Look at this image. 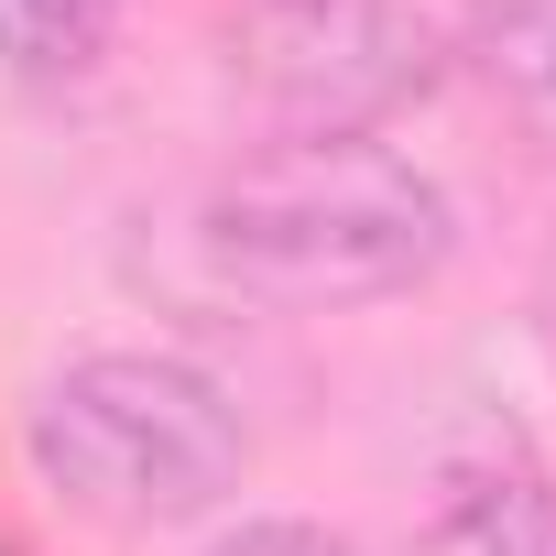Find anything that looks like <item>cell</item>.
I'll return each mask as SVG.
<instances>
[{
  "label": "cell",
  "instance_id": "cell-1",
  "mask_svg": "<svg viewBox=\"0 0 556 556\" xmlns=\"http://www.w3.org/2000/svg\"><path fill=\"white\" fill-rule=\"evenodd\" d=\"M197 251L251 306H295V317L382 306V295H415L458 251V197L426 164L382 153L371 131H350V142L295 131L273 153H240L207 186Z\"/></svg>",
  "mask_w": 556,
  "mask_h": 556
},
{
  "label": "cell",
  "instance_id": "cell-2",
  "mask_svg": "<svg viewBox=\"0 0 556 556\" xmlns=\"http://www.w3.org/2000/svg\"><path fill=\"white\" fill-rule=\"evenodd\" d=\"M23 447L45 469V491L88 523H197L240 491L251 469V426L240 404L197 371V361H164V350H88L66 361L34 415H23Z\"/></svg>",
  "mask_w": 556,
  "mask_h": 556
},
{
  "label": "cell",
  "instance_id": "cell-3",
  "mask_svg": "<svg viewBox=\"0 0 556 556\" xmlns=\"http://www.w3.org/2000/svg\"><path fill=\"white\" fill-rule=\"evenodd\" d=\"M251 77L295 131H371L404 88H426V34L393 0H262L251 23Z\"/></svg>",
  "mask_w": 556,
  "mask_h": 556
},
{
  "label": "cell",
  "instance_id": "cell-4",
  "mask_svg": "<svg viewBox=\"0 0 556 556\" xmlns=\"http://www.w3.org/2000/svg\"><path fill=\"white\" fill-rule=\"evenodd\" d=\"M426 556H556V502L523 458H480L437 491Z\"/></svg>",
  "mask_w": 556,
  "mask_h": 556
},
{
  "label": "cell",
  "instance_id": "cell-5",
  "mask_svg": "<svg viewBox=\"0 0 556 556\" xmlns=\"http://www.w3.org/2000/svg\"><path fill=\"white\" fill-rule=\"evenodd\" d=\"M458 55L556 142V0H469L458 12Z\"/></svg>",
  "mask_w": 556,
  "mask_h": 556
},
{
  "label": "cell",
  "instance_id": "cell-6",
  "mask_svg": "<svg viewBox=\"0 0 556 556\" xmlns=\"http://www.w3.org/2000/svg\"><path fill=\"white\" fill-rule=\"evenodd\" d=\"M121 0H0V77L23 88H66L110 55Z\"/></svg>",
  "mask_w": 556,
  "mask_h": 556
},
{
  "label": "cell",
  "instance_id": "cell-7",
  "mask_svg": "<svg viewBox=\"0 0 556 556\" xmlns=\"http://www.w3.org/2000/svg\"><path fill=\"white\" fill-rule=\"evenodd\" d=\"M207 556H361V545H339L328 523H285V513H251V523H229Z\"/></svg>",
  "mask_w": 556,
  "mask_h": 556
},
{
  "label": "cell",
  "instance_id": "cell-8",
  "mask_svg": "<svg viewBox=\"0 0 556 556\" xmlns=\"http://www.w3.org/2000/svg\"><path fill=\"white\" fill-rule=\"evenodd\" d=\"M534 339H545V361H556V251H545V273H534Z\"/></svg>",
  "mask_w": 556,
  "mask_h": 556
}]
</instances>
